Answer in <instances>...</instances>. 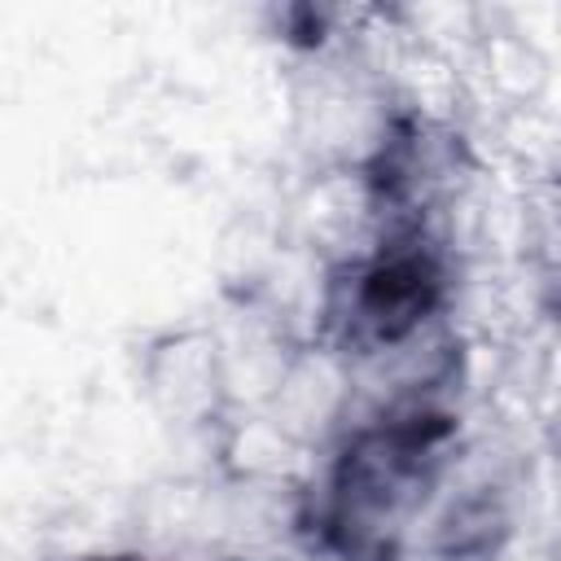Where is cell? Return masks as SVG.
I'll return each instance as SVG.
<instances>
[{
    "instance_id": "obj_1",
    "label": "cell",
    "mask_w": 561,
    "mask_h": 561,
    "mask_svg": "<svg viewBox=\"0 0 561 561\" xmlns=\"http://www.w3.org/2000/svg\"><path fill=\"white\" fill-rule=\"evenodd\" d=\"M456 438L460 416L443 394H381L302 491L298 530L333 561H399L408 526L456 460Z\"/></svg>"
},
{
    "instance_id": "obj_2",
    "label": "cell",
    "mask_w": 561,
    "mask_h": 561,
    "mask_svg": "<svg viewBox=\"0 0 561 561\" xmlns=\"http://www.w3.org/2000/svg\"><path fill=\"white\" fill-rule=\"evenodd\" d=\"M451 298L456 267L443 232L368 228L320 280L316 342L346 364H386L438 337Z\"/></svg>"
},
{
    "instance_id": "obj_3",
    "label": "cell",
    "mask_w": 561,
    "mask_h": 561,
    "mask_svg": "<svg viewBox=\"0 0 561 561\" xmlns=\"http://www.w3.org/2000/svg\"><path fill=\"white\" fill-rule=\"evenodd\" d=\"M473 175L478 153L451 118L394 105L368 158L355 167V188L368 228L443 232V219L465 202Z\"/></svg>"
},
{
    "instance_id": "obj_4",
    "label": "cell",
    "mask_w": 561,
    "mask_h": 561,
    "mask_svg": "<svg viewBox=\"0 0 561 561\" xmlns=\"http://www.w3.org/2000/svg\"><path fill=\"white\" fill-rule=\"evenodd\" d=\"M517 259L535 311L548 324H561V167L543 171L526 188L517 219Z\"/></svg>"
},
{
    "instance_id": "obj_5",
    "label": "cell",
    "mask_w": 561,
    "mask_h": 561,
    "mask_svg": "<svg viewBox=\"0 0 561 561\" xmlns=\"http://www.w3.org/2000/svg\"><path fill=\"white\" fill-rule=\"evenodd\" d=\"M70 561H158L149 552H88V557H70Z\"/></svg>"
}]
</instances>
